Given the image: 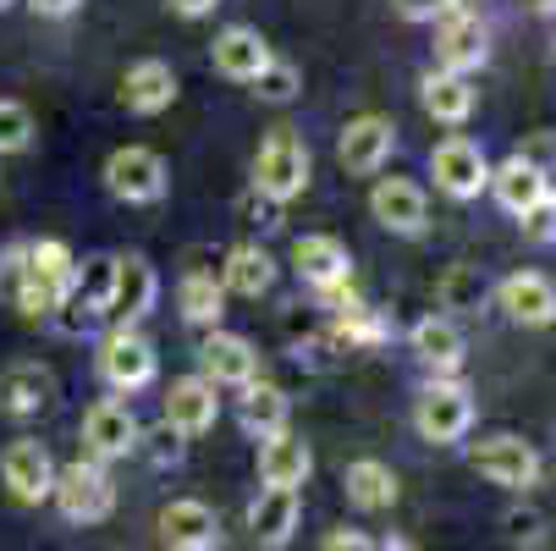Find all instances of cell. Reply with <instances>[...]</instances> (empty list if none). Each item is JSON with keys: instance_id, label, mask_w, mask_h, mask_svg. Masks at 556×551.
Listing matches in <instances>:
<instances>
[{"instance_id": "obj_1", "label": "cell", "mask_w": 556, "mask_h": 551, "mask_svg": "<svg viewBox=\"0 0 556 551\" xmlns=\"http://www.w3.org/2000/svg\"><path fill=\"white\" fill-rule=\"evenodd\" d=\"M72 276H77V260L61 238H34L23 243V276H17V292H12V309L39 321V314H55L61 298L72 292Z\"/></svg>"}, {"instance_id": "obj_2", "label": "cell", "mask_w": 556, "mask_h": 551, "mask_svg": "<svg viewBox=\"0 0 556 551\" xmlns=\"http://www.w3.org/2000/svg\"><path fill=\"white\" fill-rule=\"evenodd\" d=\"M254 188L270 204H287L308 188V143L292 127H270L260 154H254Z\"/></svg>"}, {"instance_id": "obj_3", "label": "cell", "mask_w": 556, "mask_h": 551, "mask_svg": "<svg viewBox=\"0 0 556 551\" xmlns=\"http://www.w3.org/2000/svg\"><path fill=\"white\" fill-rule=\"evenodd\" d=\"M50 497H55L66 524H100L116 508V486L105 475V463H94V458H77V463L55 468V491Z\"/></svg>"}, {"instance_id": "obj_4", "label": "cell", "mask_w": 556, "mask_h": 551, "mask_svg": "<svg viewBox=\"0 0 556 551\" xmlns=\"http://www.w3.org/2000/svg\"><path fill=\"white\" fill-rule=\"evenodd\" d=\"M473 425V398H468V386L452 380V375H435L425 391H419V403H414V430L430 441V447H452L463 441Z\"/></svg>"}, {"instance_id": "obj_5", "label": "cell", "mask_w": 556, "mask_h": 551, "mask_svg": "<svg viewBox=\"0 0 556 551\" xmlns=\"http://www.w3.org/2000/svg\"><path fill=\"white\" fill-rule=\"evenodd\" d=\"M166 183H172V166H166V154L149 149V143H122L105 161V188L127 204H154L166 193Z\"/></svg>"}, {"instance_id": "obj_6", "label": "cell", "mask_w": 556, "mask_h": 551, "mask_svg": "<svg viewBox=\"0 0 556 551\" xmlns=\"http://www.w3.org/2000/svg\"><path fill=\"white\" fill-rule=\"evenodd\" d=\"M468 463L480 468L491 486H507V491H529L540 480V452L523 436H513V430L480 436V441L468 447Z\"/></svg>"}, {"instance_id": "obj_7", "label": "cell", "mask_w": 556, "mask_h": 551, "mask_svg": "<svg viewBox=\"0 0 556 551\" xmlns=\"http://www.w3.org/2000/svg\"><path fill=\"white\" fill-rule=\"evenodd\" d=\"M430 177L446 199H480L491 188V161L473 138H441L430 149Z\"/></svg>"}, {"instance_id": "obj_8", "label": "cell", "mask_w": 556, "mask_h": 551, "mask_svg": "<svg viewBox=\"0 0 556 551\" xmlns=\"http://www.w3.org/2000/svg\"><path fill=\"white\" fill-rule=\"evenodd\" d=\"M491 55V28L480 12H446L435 23V72H452V77H468L473 66H485Z\"/></svg>"}, {"instance_id": "obj_9", "label": "cell", "mask_w": 556, "mask_h": 551, "mask_svg": "<svg viewBox=\"0 0 556 551\" xmlns=\"http://www.w3.org/2000/svg\"><path fill=\"white\" fill-rule=\"evenodd\" d=\"M0 480H7V491H12L17 502L39 508V502H50V491H55V458L45 452V441L17 436L7 452H0Z\"/></svg>"}, {"instance_id": "obj_10", "label": "cell", "mask_w": 556, "mask_h": 551, "mask_svg": "<svg viewBox=\"0 0 556 551\" xmlns=\"http://www.w3.org/2000/svg\"><path fill=\"white\" fill-rule=\"evenodd\" d=\"M100 375L111 391H138L154 380V348L138 326H111L100 342Z\"/></svg>"}, {"instance_id": "obj_11", "label": "cell", "mask_w": 556, "mask_h": 551, "mask_svg": "<svg viewBox=\"0 0 556 551\" xmlns=\"http://www.w3.org/2000/svg\"><path fill=\"white\" fill-rule=\"evenodd\" d=\"M391 149H396V127H391L386 116L364 111V116H353V122L342 127V138H337V161H342L353 177H375V172L391 161Z\"/></svg>"}, {"instance_id": "obj_12", "label": "cell", "mask_w": 556, "mask_h": 551, "mask_svg": "<svg viewBox=\"0 0 556 551\" xmlns=\"http://www.w3.org/2000/svg\"><path fill=\"white\" fill-rule=\"evenodd\" d=\"M369 215H375L386 231H396V238H419L425 221H430V204H425V188H419V183H408V177H380V183L369 188Z\"/></svg>"}, {"instance_id": "obj_13", "label": "cell", "mask_w": 556, "mask_h": 551, "mask_svg": "<svg viewBox=\"0 0 556 551\" xmlns=\"http://www.w3.org/2000/svg\"><path fill=\"white\" fill-rule=\"evenodd\" d=\"M84 447H89L94 463H111V458L138 452V419H132V409L122 398L89 403V414H84Z\"/></svg>"}, {"instance_id": "obj_14", "label": "cell", "mask_w": 556, "mask_h": 551, "mask_svg": "<svg viewBox=\"0 0 556 551\" xmlns=\"http://www.w3.org/2000/svg\"><path fill=\"white\" fill-rule=\"evenodd\" d=\"M292 271L314 292H326V287H342L353 276V254H348L342 238H331V231H303V238L292 243Z\"/></svg>"}, {"instance_id": "obj_15", "label": "cell", "mask_w": 556, "mask_h": 551, "mask_svg": "<svg viewBox=\"0 0 556 551\" xmlns=\"http://www.w3.org/2000/svg\"><path fill=\"white\" fill-rule=\"evenodd\" d=\"M161 540L172 551H215L220 546V518L199 497H177L161 508Z\"/></svg>"}, {"instance_id": "obj_16", "label": "cell", "mask_w": 556, "mask_h": 551, "mask_svg": "<svg viewBox=\"0 0 556 551\" xmlns=\"http://www.w3.org/2000/svg\"><path fill=\"white\" fill-rule=\"evenodd\" d=\"M215 419H220V398H215V386H210L204 375H182V380L166 386V425H172L182 441L215 430Z\"/></svg>"}, {"instance_id": "obj_17", "label": "cell", "mask_w": 556, "mask_h": 551, "mask_svg": "<svg viewBox=\"0 0 556 551\" xmlns=\"http://www.w3.org/2000/svg\"><path fill=\"white\" fill-rule=\"evenodd\" d=\"M154 298H161V276H154V265L143 254H116V287H111L116 326H138L143 314L154 309Z\"/></svg>"}, {"instance_id": "obj_18", "label": "cell", "mask_w": 556, "mask_h": 551, "mask_svg": "<svg viewBox=\"0 0 556 551\" xmlns=\"http://www.w3.org/2000/svg\"><path fill=\"white\" fill-rule=\"evenodd\" d=\"M204 380L210 386H249L260 380V353L249 337H237V331H204Z\"/></svg>"}, {"instance_id": "obj_19", "label": "cell", "mask_w": 556, "mask_h": 551, "mask_svg": "<svg viewBox=\"0 0 556 551\" xmlns=\"http://www.w3.org/2000/svg\"><path fill=\"white\" fill-rule=\"evenodd\" d=\"M496 303L507 309L513 326H551L556 321V281L540 271H513L496 287Z\"/></svg>"}, {"instance_id": "obj_20", "label": "cell", "mask_w": 556, "mask_h": 551, "mask_svg": "<svg viewBox=\"0 0 556 551\" xmlns=\"http://www.w3.org/2000/svg\"><path fill=\"white\" fill-rule=\"evenodd\" d=\"M210 61H215V72H220V77H231V84H254V77H260L276 55H270V45H265V34H260V28L231 23L226 34H215Z\"/></svg>"}, {"instance_id": "obj_21", "label": "cell", "mask_w": 556, "mask_h": 551, "mask_svg": "<svg viewBox=\"0 0 556 551\" xmlns=\"http://www.w3.org/2000/svg\"><path fill=\"white\" fill-rule=\"evenodd\" d=\"M491 193H496V204H502L507 215L523 221V215L551 193V172L534 166V161H523V154H507L502 166H491Z\"/></svg>"}, {"instance_id": "obj_22", "label": "cell", "mask_w": 556, "mask_h": 551, "mask_svg": "<svg viewBox=\"0 0 556 551\" xmlns=\"http://www.w3.org/2000/svg\"><path fill=\"white\" fill-rule=\"evenodd\" d=\"M177 100V72L161 61V55H143L122 72V105L138 111V116H161L166 105Z\"/></svg>"}, {"instance_id": "obj_23", "label": "cell", "mask_w": 556, "mask_h": 551, "mask_svg": "<svg viewBox=\"0 0 556 551\" xmlns=\"http://www.w3.org/2000/svg\"><path fill=\"white\" fill-rule=\"evenodd\" d=\"M50 398H55V375H50L39 359H17L7 375H0V409H7L12 419L39 414Z\"/></svg>"}, {"instance_id": "obj_24", "label": "cell", "mask_w": 556, "mask_h": 551, "mask_svg": "<svg viewBox=\"0 0 556 551\" xmlns=\"http://www.w3.org/2000/svg\"><path fill=\"white\" fill-rule=\"evenodd\" d=\"M298 518H303L298 491H276V486H265V491L254 497V508H249V529H254V540H260L265 551H281V546L298 535Z\"/></svg>"}, {"instance_id": "obj_25", "label": "cell", "mask_w": 556, "mask_h": 551, "mask_svg": "<svg viewBox=\"0 0 556 551\" xmlns=\"http://www.w3.org/2000/svg\"><path fill=\"white\" fill-rule=\"evenodd\" d=\"M408 348H414V359H419L425 370H435V375H457V364H463V331L446 321V314H425V321H414Z\"/></svg>"}, {"instance_id": "obj_26", "label": "cell", "mask_w": 556, "mask_h": 551, "mask_svg": "<svg viewBox=\"0 0 556 551\" xmlns=\"http://www.w3.org/2000/svg\"><path fill=\"white\" fill-rule=\"evenodd\" d=\"M287 414H292V398H287L276 380H249L243 398H237V419H243V430L260 436V441L281 436L287 430Z\"/></svg>"}, {"instance_id": "obj_27", "label": "cell", "mask_w": 556, "mask_h": 551, "mask_svg": "<svg viewBox=\"0 0 556 551\" xmlns=\"http://www.w3.org/2000/svg\"><path fill=\"white\" fill-rule=\"evenodd\" d=\"M308 468H314V458H308L303 436L281 430V436L260 441V480H265V486H276V491H298V486L308 480Z\"/></svg>"}, {"instance_id": "obj_28", "label": "cell", "mask_w": 556, "mask_h": 551, "mask_svg": "<svg viewBox=\"0 0 556 551\" xmlns=\"http://www.w3.org/2000/svg\"><path fill=\"white\" fill-rule=\"evenodd\" d=\"M220 287L237 292V298H260L276 287V260L260 249V243H237L226 254V271H220Z\"/></svg>"}, {"instance_id": "obj_29", "label": "cell", "mask_w": 556, "mask_h": 551, "mask_svg": "<svg viewBox=\"0 0 556 551\" xmlns=\"http://www.w3.org/2000/svg\"><path fill=\"white\" fill-rule=\"evenodd\" d=\"M342 491H348V502H353L358 513H380V508L396 502V475H391L380 458H358V463H348Z\"/></svg>"}, {"instance_id": "obj_30", "label": "cell", "mask_w": 556, "mask_h": 551, "mask_svg": "<svg viewBox=\"0 0 556 551\" xmlns=\"http://www.w3.org/2000/svg\"><path fill=\"white\" fill-rule=\"evenodd\" d=\"M419 100H425V111H430L435 122H446V127H457V122L473 116V84H468V77H452V72H425Z\"/></svg>"}, {"instance_id": "obj_31", "label": "cell", "mask_w": 556, "mask_h": 551, "mask_svg": "<svg viewBox=\"0 0 556 551\" xmlns=\"http://www.w3.org/2000/svg\"><path fill=\"white\" fill-rule=\"evenodd\" d=\"M177 303H182V321H188V326L220 331V314H226V287H220L210 271H188V276H182V287H177Z\"/></svg>"}, {"instance_id": "obj_32", "label": "cell", "mask_w": 556, "mask_h": 551, "mask_svg": "<svg viewBox=\"0 0 556 551\" xmlns=\"http://www.w3.org/2000/svg\"><path fill=\"white\" fill-rule=\"evenodd\" d=\"M111 287H116V254H94L72 276V298L94 314H111Z\"/></svg>"}, {"instance_id": "obj_33", "label": "cell", "mask_w": 556, "mask_h": 551, "mask_svg": "<svg viewBox=\"0 0 556 551\" xmlns=\"http://www.w3.org/2000/svg\"><path fill=\"white\" fill-rule=\"evenodd\" d=\"M386 337H391V326L380 321L375 309H353V314H337V331H331V342H337V348H348V353H353V348H380Z\"/></svg>"}, {"instance_id": "obj_34", "label": "cell", "mask_w": 556, "mask_h": 551, "mask_svg": "<svg viewBox=\"0 0 556 551\" xmlns=\"http://www.w3.org/2000/svg\"><path fill=\"white\" fill-rule=\"evenodd\" d=\"M480 298H485V281L473 276L468 265H452V271L441 276V303H446V309H480Z\"/></svg>"}, {"instance_id": "obj_35", "label": "cell", "mask_w": 556, "mask_h": 551, "mask_svg": "<svg viewBox=\"0 0 556 551\" xmlns=\"http://www.w3.org/2000/svg\"><path fill=\"white\" fill-rule=\"evenodd\" d=\"M28 143H34V111L17 100H0V154L28 149Z\"/></svg>"}, {"instance_id": "obj_36", "label": "cell", "mask_w": 556, "mask_h": 551, "mask_svg": "<svg viewBox=\"0 0 556 551\" xmlns=\"http://www.w3.org/2000/svg\"><path fill=\"white\" fill-rule=\"evenodd\" d=\"M254 95L270 100V105H287V100L298 95V66H292V61H270V66L254 77Z\"/></svg>"}, {"instance_id": "obj_37", "label": "cell", "mask_w": 556, "mask_h": 551, "mask_svg": "<svg viewBox=\"0 0 556 551\" xmlns=\"http://www.w3.org/2000/svg\"><path fill=\"white\" fill-rule=\"evenodd\" d=\"M523 238L529 243H556V188L523 215Z\"/></svg>"}, {"instance_id": "obj_38", "label": "cell", "mask_w": 556, "mask_h": 551, "mask_svg": "<svg viewBox=\"0 0 556 551\" xmlns=\"http://www.w3.org/2000/svg\"><path fill=\"white\" fill-rule=\"evenodd\" d=\"M396 17H408V23H441L446 12H463L468 0H391Z\"/></svg>"}, {"instance_id": "obj_39", "label": "cell", "mask_w": 556, "mask_h": 551, "mask_svg": "<svg viewBox=\"0 0 556 551\" xmlns=\"http://www.w3.org/2000/svg\"><path fill=\"white\" fill-rule=\"evenodd\" d=\"M149 441H154V447H149V458L161 463V468H166V463H182V436H177L172 425H161V430H154Z\"/></svg>"}, {"instance_id": "obj_40", "label": "cell", "mask_w": 556, "mask_h": 551, "mask_svg": "<svg viewBox=\"0 0 556 551\" xmlns=\"http://www.w3.org/2000/svg\"><path fill=\"white\" fill-rule=\"evenodd\" d=\"M502 524H507V540H518V546H534L540 540V513H507Z\"/></svg>"}, {"instance_id": "obj_41", "label": "cell", "mask_w": 556, "mask_h": 551, "mask_svg": "<svg viewBox=\"0 0 556 551\" xmlns=\"http://www.w3.org/2000/svg\"><path fill=\"white\" fill-rule=\"evenodd\" d=\"M320 551H375V540L358 535V529H331V535L320 540Z\"/></svg>"}, {"instance_id": "obj_42", "label": "cell", "mask_w": 556, "mask_h": 551, "mask_svg": "<svg viewBox=\"0 0 556 551\" xmlns=\"http://www.w3.org/2000/svg\"><path fill=\"white\" fill-rule=\"evenodd\" d=\"M28 7H34L39 17H72L77 7H84V0H28Z\"/></svg>"}, {"instance_id": "obj_43", "label": "cell", "mask_w": 556, "mask_h": 551, "mask_svg": "<svg viewBox=\"0 0 556 551\" xmlns=\"http://www.w3.org/2000/svg\"><path fill=\"white\" fill-rule=\"evenodd\" d=\"M220 0H172V12L177 17H204V12H215Z\"/></svg>"}, {"instance_id": "obj_44", "label": "cell", "mask_w": 556, "mask_h": 551, "mask_svg": "<svg viewBox=\"0 0 556 551\" xmlns=\"http://www.w3.org/2000/svg\"><path fill=\"white\" fill-rule=\"evenodd\" d=\"M523 12H540V17H556V0H523Z\"/></svg>"}, {"instance_id": "obj_45", "label": "cell", "mask_w": 556, "mask_h": 551, "mask_svg": "<svg viewBox=\"0 0 556 551\" xmlns=\"http://www.w3.org/2000/svg\"><path fill=\"white\" fill-rule=\"evenodd\" d=\"M386 551H408V546H386Z\"/></svg>"}, {"instance_id": "obj_46", "label": "cell", "mask_w": 556, "mask_h": 551, "mask_svg": "<svg viewBox=\"0 0 556 551\" xmlns=\"http://www.w3.org/2000/svg\"><path fill=\"white\" fill-rule=\"evenodd\" d=\"M7 7H12V0H0V12H7Z\"/></svg>"}, {"instance_id": "obj_47", "label": "cell", "mask_w": 556, "mask_h": 551, "mask_svg": "<svg viewBox=\"0 0 556 551\" xmlns=\"http://www.w3.org/2000/svg\"><path fill=\"white\" fill-rule=\"evenodd\" d=\"M551 45H556V34H551Z\"/></svg>"}]
</instances>
